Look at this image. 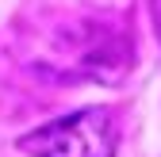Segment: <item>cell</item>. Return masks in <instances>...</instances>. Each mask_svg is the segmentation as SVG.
<instances>
[{"label":"cell","mask_w":161,"mask_h":157,"mask_svg":"<svg viewBox=\"0 0 161 157\" xmlns=\"http://www.w3.org/2000/svg\"><path fill=\"white\" fill-rule=\"evenodd\" d=\"M19 149L27 157H115V123L100 107L73 111L27 130Z\"/></svg>","instance_id":"6da1fadb"}]
</instances>
